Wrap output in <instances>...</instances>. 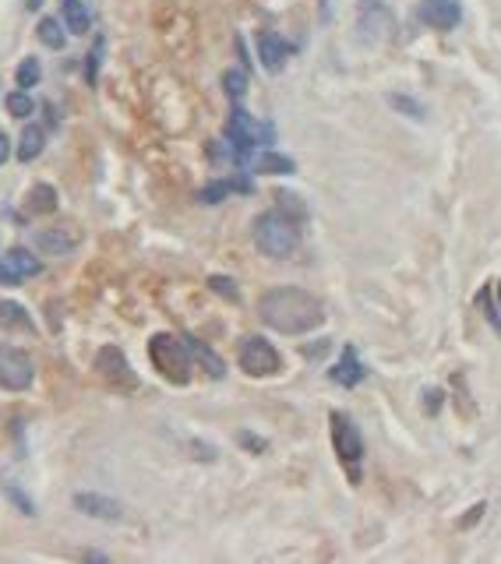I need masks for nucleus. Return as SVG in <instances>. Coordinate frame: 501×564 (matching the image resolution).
Listing matches in <instances>:
<instances>
[{
  "label": "nucleus",
  "instance_id": "obj_8",
  "mask_svg": "<svg viewBox=\"0 0 501 564\" xmlns=\"http://www.w3.org/2000/svg\"><path fill=\"white\" fill-rule=\"evenodd\" d=\"M420 22L438 33H452L463 22V7L459 0H420Z\"/></svg>",
  "mask_w": 501,
  "mask_h": 564
},
{
  "label": "nucleus",
  "instance_id": "obj_13",
  "mask_svg": "<svg viewBox=\"0 0 501 564\" xmlns=\"http://www.w3.org/2000/svg\"><path fill=\"white\" fill-rule=\"evenodd\" d=\"M74 508L89 519H102V522L120 519V504L113 498H102V494H74Z\"/></svg>",
  "mask_w": 501,
  "mask_h": 564
},
{
  "label": "nucleus",
  "instance_id": "obj_19",
  "mask_svg": "<svg viewBox=\"0 0 501 564\" xmlns=\"http://www.w3.org/2000/svg\"><path fill=\"white\" fill-rule=\"evenodd\" d=\"M230 191H251V184H240V180H216V184L201 187L198 201H201V205H216V201L226 198Z\"/></svg>",
  "mask_w": 501,
  "mask_h": 564
},
{
  "label": "nucleus",
  "instance_id": "obj_14",
  "mask_svg": "<svg viewBox=\"0 0 501 564\" xmlns=\"http://www.w3.org/2000/svg\"><path fill=\"white\" fill-rule=\"evenodd\" d=\"M247 167L255 169V173H272V177H290V173L297 169L290 156H279V152H262V156H255Z\"/></svg>",
  "mask_w": 501,
  "mask_h": 564
},
{
  "label": "nucleus",
  "instance_id": "obj_34",
  "mask_svg": "<svg viewBox=\"0 0 501 564\" xmlns=\"http://www.w3.org/2000/svg\"><path fill=\"white\" fill-rule=\"evenodd\" d=\"M29 7H39V0H29Z\"/></svg>",
  "mask_w": 501,
  "mask_h": 564
},
{
  "label": "nucleus",
  "instance_id": "obj_6",
  "mask_svg": "<svg viewBox=\"0 0 501 564\" xmlns=\"http://www.w3.org/2000/svg\"><path fill=\"white\" fill-rule=\"evenodd\" d=\"M35 378V364L29 353L14 346H0V388L4 392H25Z\"/></svg>",
  "mask_w": 501,
  "mask_h": 564
},
{
  "label": "nucleus",
  "instance_id": "obj_25",
  "mask_svg": "<svg viewBox=\"0 0 501 564\" xmlns=\"http://www.w3.org/2000/svg\"><path fill=\"white\" fill-rule=\"evenodd\" d=\"M389 106H392V110H400V113H406V117H413V120H424V117H428L424 102L409 100V96H400V92H392V96H389Z\"/></svg>",
  "mask_w": 501,
  "mask_h": 564
},
{
  "label": "nucleus",
  "instance_id": "obj_33",
  "mask_svg": "<svg viewBox=\"0 0 501 564\" xmlns=\"http://www.w3.org/2000/svg\"><path fill=\"white\" fill-rule=\"evenodd\" d=\"M7 156H11V138L0 131V167L7 163Z\"/></svg>",
  "mask_w": 501,
  "mask_h": 564
},
{
  "label": "nucleus",
  "instance_id": "obj_35",
  "mask_svg": "<svg viewBox=\"0 0 501 564\" xmlns=\"http://www.w3.org/2000/svg\"><path fill=\"white\" fill-rule=\"evenodd\" d=\"M498 297H501V286H498Z\"/></svg>",
  "mask_w": 501,
  "mask_h": 564
},
{
  "label": "nucleus",
  "instance_id": "obj_15",
  "mask_svg": "<svg viewBox=\"0 0 501 564\" xmlns=\"http://www.w3.org/2000/svg\"><path fill=\"white\" fill-rule=\"evenodd\" d=\"M25 208H29L33 215L57 212V187H50V184H35L33 191H29V198H25Z\"/></svg>",
  "mask_w": 501,
  "mask_h": 564
},
{
  "label": "nucleus",
  "instance_id": "obj_12",
  "mask_svg": "<svg viewBox=\"0 0 501 564\" xmlns=\"http://www.w3.org/2000/svg\"><path fill=\"white\" fill-rule=\"evenodd\" d=\"M329 374H332L335 385H342V388H353V385H361V381L368 378V367L361 364V357L353 353V346H346V349H342V357H339V364H335Z\"/></svg>",
  "mask_w": 501,
  "mask_h": 564
},
{
  "label": "nucleus",
  "instance_id": "obj_23",
  "mask_svg": "<svg viewBox=\"0 0 501 564\" xmlns=\"http://www.w3.org/2000/svg\"><path fill=\"white\" fill-rule=\"evenodd\" d=\"M39 78H43V64L35 61V57H25L22 64H18V71H14V81H18V89H35L39 85Z\"/></svg>",
  "mask_w": 501,
  "mask_h": 564
},
{
  "label": "nucleus",
  "instance_id": "obj_29",
  "mask_svg": "<svg viewBox=\"0 0 501 564\" xmlns=\"http://www.w3.org/2000/svg\"><path fill=\"white\" fill-rule=\"evenodd\" d=\"M208 286L219 293V297H226V300H236V290H234V279H223V275H212L208 279Z\"/></svg>",
  "mask_w": 501,
  "mask_h": 564
},
{
  "label": "nucleus",
  "instance_id": "obj_21",
  "mask_svg": "<svg viewBox=\"0 0 501 564\" xmlns=\"http://www.w3.org/2000/svg\"><path fill=\"white\" fill-rule=\"evenodd\" d=\"M0 325H7V329H22V332H33V321H29L25 307H18V303H11V300L0 303Z\"/></svg>",
  "mask_w": 501,
  "mask_h": 564
},
{
  "label": "nucleus",
  "instance_id": "obj_20",
  "mask_svg": "<svg viewBox=\"0 0 501 564\" xmlns=\"http://www.w3.org/2000/svg\"><path fill=\"white\" fill-rule=\"evenodd\" d=\"M64 22L74 35H85L89 29H92V18H89V11H85L78 0H67L64 4Z\"/></svg>",
  "mask_w": 501,
  "mask_h": 564
},
{
  "label": "nucleus",
  "instance_id": "obj_9",
  "mask_svg": "<svg viewBox=\"0 0 501 564\" xmlns=\"http://www.w3.org/2000/svg\"><path fill=\"white\" fill-rule=\"evenodd\" d=\"M396 29L392 11L385 7V0H361V33L368 35L371 43L389 39V33Z\"/></svg>",
  "mask_w": 501,
  "mask_h": 564
},
{
  "label": "nucleus",
  "instance_id": "obj_24",
  "mask_svg": "<svg viewBox=\"0 0 501 564\" xmlns=\"http://www.w3.org/2000/svg\"><path fill=\"white\" fill-rule=\"evenodd\" d=\"M4 106H7V113H11L14 120H25V117H33V110H35L33 96H29L25 89H18V92H11V96L4 100Z\"/></svg>",
  "mask_w": 501,
  "mask_h": 564
},
{
  "label": "nucleus",
  "instance_id": "obj_2",
  "mask_svg": "<svg viewBox=\"0 0 501 564\" xmlns=\"http://www.w3.org/2000/svg\"><path fill=\"white\" fill-rule=\"evenodd\" d=\"M251 233H255V247L268 258H290L301 244V230L286 212H262Z\"/></svg>",
  "mask_w": 501,
  "mask_h": 564
},
{
  "label": "nucleus",
  "instance_id": "obj_36",
  "mask_svg": "<svg viewBox=\"0 0 501 564\" xmlns=\"http://www.w3.org/2000/svg\"><path fill=\"white\" fill-rule=\"evenodd\" d=\"M64 4H67V0H64Z\"/></svg>",
  "mask_w": 501,
  "mask_h": 564
},
{
  "label": "nucleus",
  "instance_id": "obj_5",
  "mask_svg": "<svg viewBox=\"0 0 501 564\" xmlns=\"http://www.w3.org/2000/svg\"><path fill=\"white\" fill-rule=\"evenodd\" d=\"M240 367L251 374V378H268V374H279L283 357L275 353V346L262 339V335H247L240 342Z\"/></svg>",
  "mask_w": 501,
  "mask_h": 564
},
{
  "label": "nucleus",
  "instance_id": "obj_18",
  "mask_svg": "<svg viewBox=\"0 0 501 564\" xmlns=\"http://www.w3.org/2000/svg\"><path fill=\"white\" fill-rule=\"evenodd\" d=\"M184 342H188V353H191V357H198L201 367H205L212 378H223V374H226V364H223V360H219L208 346H201L198 339H184Z\"/></svg>",
  "mask_w": 501,
  "mask_h": 564
},
{
  "label": "nucleus",
  "instance_id": "obj_30",
  "mask_svg": "<svg viewBox=\"0 0 501 564\" xmlns=\"http://www.w3.org/2000/svg\"><path fill=\"white\" fill-rule=\"evenodd\" d=\"M22 282V275H18V268L11 265L7 258H0V286H18Z\"/></svg>",
  "mask_w": 501,
  "mask_h": 564
},
{
  "label": "nucleus",
  "instance_id": "obj_27",
  "mask_svg": "<svg viewBox=\"0 0 501 564\" xmlns=\"http://www.w3.org/2000/svg\"><path fill=\"white\" fill-rule=\"evenodd\" d=\"M4 494H7V498L14 501L18 508H22V515H35V504H33V501H29V498H25V494H22V491H18L14 483H7V487H4Z\"/></svg>",
  "mask_w": 501,
  "mask_h": 564
},
{
  "label": "nucleus",
  "instance_id": "obj_10",
  "mask_svg": "<svg viewBox=\"0 0 501 564\" xmlns=\"http://www.w3.org/2000/svg\"><path fill=\"white\" fill-rule=\"evenodd\" d=\"M35 244H39V251H46V254H71L78 244H82V233L74 230L71 223H64V226H50V230H39V236H35Z\"/></svg>",
  "mask_w": 501,
  "mask_h": 564
},
{
  "label": "nucleus",
  "instance_id": "obj_22",
  "mask_svg": "<svg viewBox=\"0 0 501 564\" xmlns=\"http://www.w3.org/2000/svg\"><path fill=\"white\" fill-rule=\"evenodd\" d=\"M7 262L18 268V275H22V279H25V275H39V272H43L39 258H35V254H29L25 247H11V251H7Z\"/></svg>",
  "mask_w": 501,
  "mask_h": 564
},
{
  "label": "nucleus",
  "instance_id": "obj_16",
  "mask_svg": "<svg viewBox=\"0 0 501 564\" xmlns=\"http://www.w3.org/2000/svg\"><path fill=\"white\" fill-rule=\"evenodd\" d=\"M43 141H46L43 128L29 124V128L22 131V141H18V159H22V163H33V159H39V152H43Z\"/></svg>",
  "mask_w": 501,
  "mask_h": 564
},
{
  "label": "nucleus",
  "instance_id": "obj_7",
  "mask_svg": "<svg viewBox=\"0 0 501 564\" xmlns=\"http://www.w3.org/2000/svg\"><path fill=\"white\" fill-rule=\"evenodd\" d=\"M96 370H100L102 381H110L113 388H134V385H138L128 357H124L117 346H102L100 353H96Z\"/></svg>",
  "mask_w": 501,
  "mask_h": 564
},
{
  "label": "nucleus",
  "instance_id": "obj_4",
  "mask_svg": "<svg viewBox=\"0 0 501 564\" xmlns=\"http://www.w3.org/2000/svg\"><path fill=\"white\" fill-rule=\"evenodd\" d=\"M329 424H332L335 455H339V463L350 469V476L357 480V476H361V459H364V437L357 431V424H353L346 413H339V409L329 416Z\"/></svg>",
  "mask_w": 501,
  "mask_h": 564
},
{
  "label": "nucleus",
  "instance_id": "obj_11",
  "mask_svg": "<svg viewBox=\"0 0 501 564\" xmlns=\"http://www.w3.org/2000/svg\"><path fill=\"white\" fill-rule=\"evenodd\" d=\"M290 43L283 39V35L275 33H262L258 35V57H262V64H265V71H283V64H286V57H290Z\"/></svg>",
  "mask_w": 501,
  "mask_h": 564
},
{
  "label": "nucleus",
  "instance_id": "obj_17",
  "mask_svg": "<svg viewBox=\"0 0 501 564\" xmlns=\"http://www.w3.org/2000/svg\"><path fill=\"white\" fill-rule=\"evenodd\" d=\"M35 35H39V39H43V46H50V50H64V43H67L64 25H61L57 18H39Z\"/></svg>",
  "mask_w": 501,
  "mask_h": 564
},
{
  "label": "nucleus",
  "instance_id": "obj_28",
  "mask_svg": "<svg viewBox=\"0 0 501 564\" xmlns=\"http://www.w3.org/2000/svg\"><path fill=\"white\" fill-rule=\"evenodd\" d=\"M279 212H290V215H297V219H303V215H307V208L301 205V198H297V195H279Z\"/></svg>",
  "mask_w": 501,
  "mask_h": 564
},
{
  "label": "nucleus",
  "instance_id": "obj_1",
  "mask_svg": "<svg viewBox=\"0 0 501 564\" xmlns=\"http://www.w3.org/2000/svg\"><path fill=\"white\" fill-rule=\"evenodd\" d=\"M258 318L283 335H307L322 329L325 303L301 286H275L258 300Z\"/></svg>",
  "mask_w": 501,
  "mask_h": 564
},
{
  "label": "nucleus",
  "instance_id": "obj_26",
  "mask_svg": "<svg viewBox=\"0 0 501 564\" xmlns=\"http://www.w3.org/2000/svg\"><path fill=\"white\" fill-rule=\"evenodd\" d=\"M223 89H226V96H230V100L234 102H240L244 100V92H247V74H244V71H226V74H223Z\"/></svg>",
  "mask_w": 501,
  "mask_h": 564
},
{
  "label": "nucleus",
  "instance_id": "obj_31",
  "mask_svg": "<svg viewBox=\"0 0 501 564\" xmlns=\"http://www.w3.org/2000/svg\"><path fill=\"white\" fill-rule=\"evenodd\" d=\"M441 402H445V392H441V388H428V392H424V413L435 416L438 409H441Z\"/></svg>",
  "mask_w": 501,
  "mask_h": 564
},
{
  "label": "nucleus",
  "instance_id": "obj_32",
  "mask_svg": "<svg viewBox=\"0 0 501 564\" xmlns=\"http://www.w3.org/2000/svg\"><path fill=\"white\" fill-rule=\"evenodd\" d=\"M100 57H102V39H96V50L89 53V85H96V74H100Z\"/></svg>",
  "mask_w": 501,
  "mask_h": 564
},
{
  "label": "nucleus",
  "instance_id": "obj_3",
  "mask_svg": "<svg viewBox=\"0 0 501 564\" xmlns=\"http://www.w3.org/2000/svg\"><path fill=\"white\" fill-rule=\"evenodd\" d=\"M149 357H152V364L156 370L173 381V385H188V378H191V353H188V342H180V339H173V335H152V342H149Z\"/></svg>",
  "mask_w": 501,
  "mask_h": 564
}]
</instances>
